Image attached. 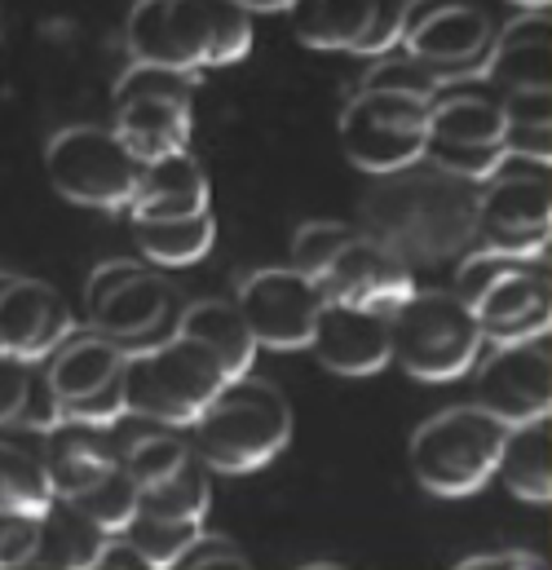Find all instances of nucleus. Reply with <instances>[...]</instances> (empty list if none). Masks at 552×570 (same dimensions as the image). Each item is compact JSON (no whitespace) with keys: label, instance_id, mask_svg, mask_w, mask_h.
<instances>
[{"label":"nucleus","instance_id":"nucleus-11","mask_svg":"<svg viewBox=\"0 0 552 570\" xmlns=\"http://www.w3.org/2000/svg\"><path fill=\"white\" fill-rule=\"evenodd\" d=\"M235 301L262 350H309L318 314L327 305L323 284L296 266H270L248 275Z\"/></svg>","mask_w":552,"mask_h":570},{"label":"nucleus","instance_id":"nucleus-19","mask_svg":"<svg viewBox=\"0 0 552 570\" xmlns=\"http://www.w3.org/2000/svg\"><path fill=\"white\" fill-rule=\"evenodd\" d=\"M172 305H177L172 287L138 266L125 284H116L102 301H93L85 309V318L98 332H107V336H116L125 345H141L164 327V318H172Z\"/></svg>","mask_w":552,"mask_h":570},{"label":"nucleus","instance_id":"nucleus-22","mask_svg":"<svg viewBox=\"0 0 552 570\" xmlns=\"http://www.w3.org/2000/svg\"><path fill=\"white\" fill-rule=\"evenodd\" d=\"M125 455H116L111 429L62 421L58 429L45 433V469H49L58 495H80L85 487H93Z\"/></svg>","mask_w":552,"mask_h":570},{"label":"nucleus","instance_id":"nucleus-17","mask_svg":"<svg viewBox=\"0 0 552 570\" xmlns=\"http://www.w3.org/2000/svg\"><path fill=\"white\" fill-rule=\"evenodd\" d=\"M71 332H76V318L53 287L13 275V284L0 296V350L4 354L36 363V358H49Z\"/></svg>","mask_w":552,"mask_h":570},{"label":"nucleus","instance_id":"nucleus-16","mask_svg":"<svg viewBox=\"0 0 552 570\" xmlns=\"http://www.w3.org/2000/svg\"><path fill=\"white\" fill-rule=\"evenodd\" d=\"M473 314L486 341H526L552 332V266L544 257H522L482 292Z\"/></svg>","mask_w":552,"mask_h":570},{"label":"nucleus","instance_id":"nucleus-46","mask_svg":"<svg viewBox=\"0 0 552 570\" xmlns=\"http://www.w3.org/2000/svg\"><path fill=\"white\" fill-rule=\"evenodd\" d=\"M239 4H248V9H266V13H275V9H292L296 0H239Z\"/></svg>","mask_w":552,"mask_h":570},{"label":"nucleus","instance_id":"nucleus-1","mask_svg":"<svg viewBox=\"0 0 552 570\" xmlns=\"http://www.w3.org/2000/svg\"><path fill=\"white\" fill-rule=\"evenodd\" d=\"M125 49L134 62H164L190 76L230 67L253 49V9L239 0H134Z\"/></svg>","mask_w":552,"mask_h":570},{"label":"nucleus","instance_id":"nucleus-40","mask_svg":"<svg viewBox=\"0 0 552 570\" xmlns=\"http://www.w3.org/2000/svg\"><path fill=\"white\" fill-rule=\"evenodd\" d=\"M36 363H40V358H36ZM36 363H27V358L0 350V425H18V412H22V403H27Z\"/></svg>","mask_w":552,"mask_h":570},{"label":"nucleus","instance_id":"nucleus-37","mask_svg":"<svg viewBox=\"0 0 552 570\" xmlns=\"http://www.w3.org/2000/svg\"><path fill=\"white\" fill-rule=\"evenodd\" d=\"M67 421V412H62V394L53 390V381H49V367H45V358L36 363V372H31V390H27V403H22V412H18V429H31V433H49V429H58Z\"/></svg>","mask_w":552,"mask_h":570},{"label":"nucleus","instance_id":"nucleus-7","mask_svg":"<svg viewBox=\"0 0 552 570\" xmlns=\"http://www.w3.org/2000/svg\"><path fill=\"white\" fill-rule=\"evenodd\" d=\"M477 230L486 248L544 257L552 248V155L509 150L482 181Z\"/></svg>","mask_w":552,"mask_h":570},{"label":"nucleus","instance_id":"nucleus-12","mask_svg":"<svg viewBox=\"0 0 552 570\" xmlns=\"http://www.w3.org/2000/svg\"><path fill=\"white\" fill-rule=\"evenodd\" d=\"M477 407L504 425L552 416V332L526 341H495L477 363Z\"/></svg>","mask_w":552,"mask_h":570},{"label":"nucleus","instance_id":"nucleus-25","mask_svg":"<svg viewBox=\"0 0 552 570\" xmlns=\"http://www.w3.org/2000/svg\"><path fill=\"white\" fill-rule=\"evenodd\" d=\"M495 478L526 504H552V416L509 425Z\"/></svg>","mask_w":552,"mask_h":570},{"label":"nucleus","instance_id":"nucleus-9","mask_svg":"<svg viewBox=\"0 0 552 570\" xmlns=\"http://www.w3.org/2000/svg\"><path fill=\"white\" fill-rule=\"evenodd\" d=\"M509 116L500 98H486L477 89H469L464 80H451L437 98H433V116H428V159L464 181H486L500 159L509 155Z\"/></svg>","mask_w":552,"mask_h":570},{"label":"nucleus","instance_id":"nucleus-34","mask_svg":"<svg viewBox=\"0 0 552 570\" xmlns=\"http://www.w3.org/2000/svg\"><path fill=\"white\" fill-rule=\"evenodd\" d=\"M354 235H358V230L345 226V222H305V226L292 235V266L318 279Z\"/></svg>","mask_w":552,"mask_h":570},{"label":"nucleus","instance_id":"nucleus-31","mask_svg":"<svg viewBox=\"0 0 552 570\" xmlns=\"http://www.w3.org/2000/svg\"><path fill=\"white\" fill-rule=\"evenodd\" d=\"M204 531V522H177V518H155V513H138L129 522V540L146 553L150 567H177V558L190 549V540Z\"/></svg>","mask_w":552,"mask_h":570},{"label":"nucleus","instance_id":"nucleus-48","mask_svg":"<svg viewBox=\"0 0 552 570\" xmlns=\"http://www.w3.org/2000/svg\"><path fill=\"white\" fill-rule=\"evenodd\" d=\"M13 284V275H4V271H0V296H4V287Z\"/></svg>","mask_w":552,"mask_h":570},{"label":"nucleus","instance_id":"nucleus-41","mask_svg":"<svg viewBox=\"0 0 552 570\" xmlns=\"http://www.w3.org/2000/svg\"><path fill=\"white\" fill-rule=\"evenodd\" d=\"M177 567H248V553H244L230 535L199 531V535L190 540V549L177 558Z\"/></svg>","mask_w":552,"mask_h":570},{"label":"nucleus","instance_id":"nucleus-10","mask_svg":"<svg viewBox=\"0 0 552 570\" xmlns=\"http://www.w3.org/2000/svg\"><path fill=\"white\" fill-rule=\"evenodd\" d=\"M495 36L500 31L482 9V0H407L398 45L451 85L486 71Z\"/></svg>","mask_w":552,"mask_h":570},{"label":"nucleus","instance_id":"nucleus-26","mask_svg":"<svg viewBox=\"0 0 552 570\" xmlns=\"http://www.w3.org/2000/svg\"><path fill=\"white\" fill-rule=\"evenodd\" d=\"M129 222L141 257H150L155 266H195L213 253L217 239V222L208 208L190 217H129Z\"/></svg>","mask_w":552,"mask_h":570},{"label":"nucleus","instance_id":"nucleus-30","mask_svg":"<svg viewBox=\"0 0 552 570\" xmlns=\"http://www.w3.org/2000/svg\"><path fill=\"white\" fill-rule=\"evenodd\" d=\"M58 500L53 478L45 469V455H31L13 442H0V509L22 513H49Z\"/></svg>","mask_w":552,"mask_h":570},{"label":"nucleus","instance_id":"nucleus-28","mask_svg":"<svg viewBox=\"0 0 552 570\" xmlns=\"http://www.w3.org/2000/svg\"><path fill=\"white\" fill-rule=\"evenodd\" d=\"M208 464L199 455H190L172 478L141 487V513L155 518H177V522H204L208 504H213V482H208Z\"/></svg>","mask_w":552,"mask_h":570},{"label":"nucleus","instance_id":"nucleus-47","mask_svg":"<svg viewBox=\"0 0 552 570\" xmlns=\"http://www.w3.org/2000/svg\"><path fill=\"white\" fill-rule=\"evenodd\" d=\"M509 4H518V9H552V0H509Z\"/></svg>","mask_w":552,"mask_h":570},{"label":"nucleus","instance_id":"nucleus-5","mask_svg":"<svg viewBox=\"0 0 552 570\" xmlns=\"http://www.w3.org/2000/svg\"><path fill=\"white\" fill-rule=\"evenodd\" d=\"M504 433L509 425L477 403L446 407L412 433V446H407L412 478L428 495H442V500L477 495L500 469Z\"/></svg>","mask_w":552,"mask_h":570},{"label":"nucleus","instance_id":"nucleus-20","mask_svg":"<svg viewBox=\"0 0 552 570\" xmlns=\"http://www.w3.org/2000/svg\"><path fill=\"white\" fill-rule=\"evenodd\" d=\"M208 199H213V186L199 159L190 150H172L164 159L141 164L129 217H190V213H204Z\"/></svg>","mask_w":552,"mask_h":570},{"label":"nucleus","instance_id":"nucleus-21","mask_svg":"<svg viewBox=\"0 0 552 570\" xmlns=\"http://www.w3.org/2000/svg\"><path fill=\"white\" fill-rule=\"evenodd\" d=\"M125 363H129L125 341H116V336H107V332H98V327L85 332V336L71 332V336L45 358L49 381H53V390L62 394V403L116 385V381L125 376Z\"/></svg>","mask_w":552,"mask_h":570},{"label":"nucleus","instance_id":"nucleus-33","mask_svg":"<svg viewBox=\"0 0 552 570\" xmlns=\"http://www.w3.org/2000/svg\"><path fill=\"white\" fill-rule=\"evenodd\" d=\"M190 455H195V446H186L177 433H141L138 442L125 451V464L141 487H155V482L172 478Z\"/></svg>","mask_w":552,"mask_h":570},{"label":"nucleus","instance_id":"nucleus-2","mask_svg":"<svg viewBox=\"0 0 552 570\" xmlns=\"http://www.w3.org/2000/svg\"><path fill=\"white\" fill-rule=\"evenodd\" d=\"M292 442V407L270 381L235 376L190 425V446L213 473L266 469Z\"/></svg>","mask_w":552,"mask_h":570},{"label":"nucleus","instance_id":"nucleus-18","mask_svg":"<svg viewBox=\"0 0 552 570\" xmlns=\"http://www.w3.org/2000/svg\"><path fill=\"white\" fill-rule=\"evenodd\" d=\"M504 94L513 89H552V13L522 9L509 27H500L495 49L482 71Z\"/></svg>","mask_w":552,"mask_h":570},{"label":"nucleus","instance_id":"nucleus-14","mask_svg":"<svg viewBox=\"0 0 552 570\" xmlns=\"http://www.w3.org/2000/svg\"><path fill=\"white\" fill-rule=\"evenodd\" d=\"M314 358L336 376H376L385 363H394V332L385 309L327 301L309 341Z\"/></svg>","mask_w":552,"mask_h":570},{"label":"nucleus","instance_id":"nucleus-27","mask_svg":"<svg viewBox=\"0 0 552 570\" xmlns=\"http://www.w3.org/2000/svg\"><path fill=\"white\" fill-rule=\"evenodd\" d=\"M62 500H71L102 535H120V531H129V522L141 513V482L129 473V464L120 460L93 487H85L80 495H62Z\"/></svg>","mask_w":552,"mask_h":570},{"label":"nucleus","instance_id":"nucleus-15","mask_svg":"<svg viewBox=\"0 0 552 570\" xmlns=\"http://www.w3.org/2000/svg\"><path fill=\"white\" fill-rule=\"evenodd\" d=\"M318 284H323L327 301H349V305H367V309L390 314L394 305H403L415 292V275L394 248H385L367 235H354L336 253V262L318 275Z\"/></svg>","mask_w":552,"mask_h":570},{"label":"nucleus","instance_id":"nucleus-35","mask_svg":"<svg viewBox=\"0 0 552 570\" xmlns=\"http://www.w3.org/2000/svg\"><path fill=\"white\" fill-rule=\"evenodd\" d=\"M45 544V513L0 509V567H36Z\"/></svg>","mask_w":552,"mask_h":570},{"label":"nucleus","instance_id":"nucleus-38","mask_svg":"<svg viewBox=\"0 0 552 570\" xmlns=\"http://www.w3.org/2000/svg\"><path fill=\"white\" fill-rule=\"evenodd\" d=\"M522 257H513V253H500V248H477L460 271H455V292L469 301V305H477L482 301V292L495 284L500 275H509L513 266H518Z\"/></svg>","mask_w":552,"mask_h":570},{"label":"nucleus","instance_id":"nucleus-39","mask_svg":"<svg viewBox=\"0 0 552 570\" xmlns=\"http://www.w3.org/2000/svg\"><path fill=\"white\" fill-rule=\"evenodd\" d=\"M62 412H67V421H80V425H98V429L120 425V416L129 412L125 385L116 381V385H107V390H93V394H85V399H71V403H62Z\"/></svg>","mask_w":552,"mask_h":570},{"label":"nucleus","instance_id":"nucleus-23","mask_svg":"<svg viewBox=\"0 0 552 570\" xmlns=\"http://www.w3.org/2000/svg\"><path fill=\"white\" fill-rule=\"evenodd\" d=\"M195 102L186 98H129L116 102V134L138 155L141 164L164 159L172 150H186L195 129Z\"/></svg>","mask_w":552,"mask_h":570},{"label":"nucleus","instance_id":"nucleus-43","mask_svg":"<svg viewBox=\"0 0 552 570\" xmlns=\"http://www.w3.org/2000/svg\"><path fill=\"white\" fill-rule=\"evenodd\" d=\"M93 567H102V570H120V567H129V570H155L150 562H146V553H141L138 544L120 531V535H107L102 540V549H98V558H93Z\"/></svg>","mask_w":552,"mask_h":570},{"label":"nucleus","instance_id":"nucleus-3","mask_svg":"<svg viewBox=\"0 0 552 570\" xmlns=\"http://www.w3.org/2000/svg\"><path fill=\"white\" fill-rule=\"evenodd\" d=\"M226 381L230 372L221 367V358L181 332H172L168 341L129 350V363L120 376L129 416L168 429L195 425Z\"/></svg>","mask_w":552,"mask_h":570},{"label":"nucleus","instance_id":"nucleus-44","mask_svg":"<svg viewBox=\"0 0 552 570\" xmlns=\"http://www.w3.org/2000/svg\"><path fill=\"white\" fill-rule=\"evenodd\" d=\"M491 570V567H522V570H535L544 567V558L540 553H526V549H504V553H473V558H464L460 570Z\"/></svg>","mask_w":552,"mask_h":570},{"label":"nucleus","instance_id":"nucleus-6","mask_svg":"<svg viewBox=\"0 0 552 570\" xmlns=\"http://www.w3.org/2000/svg\"><path fill=\"white\" fill-rule=\"evenodd\" d=\"M428 116H433V98L363 85L341 111V125H336L341 150L354 168L372 177L403 173L428 150Z\"/></svg>","mask_w":552,"mask_h":570},{"label":"nucleus","instance_id":"nucleus-32","mask_svg":"<svg viewBox=\"0 0 552 570\" xmlns=\"http://www.w3.org/2000/svg\"><path fill=\"white\" fill-rule=\"evenodd\" d=\"M195 85H199V76H190V71L129 58V71L111 89V102H129V98H186V102H195Z\"/></svg>","mask_w":552,"mask_h":570},{"label":"nucleus","instance_id":"nucleus-24","mask_svg":"<svg viewBox=\"0 0 552 570\" xmlns=\"http://www.w3.org/2000/svg\"><path fill=\"white\" fill-rule=\"evenodd\" d=\"M172 332L208 345L221 358V367L230 372V381L235 376H248V367H253V358L262 350L257 336H253V327H248V318H244V309H239V301H217V296L195 301V305H186L177 314V327Z\"/></svg>","mask_w":552,"mask_h":570},{"label":"nucleus","instance_id":"nucleus-36","mask_svg":"<svg viewBox=\"0 0 552 570\" xmlns=\"http://www.w3.org/2000/svg\"><path fill=\"white\" fill-rule=\"evenodd\" d=\"M363 85H381V89H407V94H420V98H437L442 89H446V80L428 67V62H420V58H390V62H381V67H372L367 71V80Z\"/></svg>","mask_w":552,"mask_h":570},{"label":"nucleus","instance_id":"nucleus-29","mask_svg":"<svg viewBox=\"0 0 552 570\" xmlns=\"http://www.w3.org/2000/svg\"><path fill=\"white\" fill-rule=\"evenodd\" d=\"M102 531L71 504V500H53V509L45 513V544L36 562H58V567H93L98 549H102Z\"/></svg>","mask_w":552,"mask_h":570},{"label":"nucleus","instance_id":"nucleus-45","mask_svg":"<svg viewBox=\"0 0 552 570\" xmlns=\"http://www.w3.org/2000/svg\"><path fill=\"white\" fill-rule=\"evenodd\" d=\"M504 142H509V150H522V155H552V129H522V125H509Z\"/></svg>","mask_w":552,"mask_h":570},{"label":"nucleus","instance_id":"nucleus-42","mask_svg":"<svg viewBox=\"0 0 552 570\" xmlns=\"http://www.w3.org/2000/svg\"><path fill=\"white\" fill-rule=\"evenodd\" d=\"M509 125L522 129H552V89H513L500 98Z\"/></svg>","mask_w":552,"mask_h":570},{"label":"nucleus","instance_id":"nucleus-4","mask_svg":"<svg viewBox=\"0 0 552 570\" xmlns=\"http://www.w3.org/2000/svg\"><path fill=\"white\" fill-rule=\"evenodd\" d=\"M394 363L415 381H455L482 358V323L455 287H415L390 309Z\"/></svg>","mask_w":552,"mask_h":570},{"label":"nucleus","instance_id":"nucleus-8","mask_svg":"<svg viewBox=\"0 0 552 570\" xmlns=\"http://www.w3.org/2000/svg\"><path fill=\"white\" fill-rule=\"evenodd\" d=\"M45 173L53 190L71 204L102 208V213H129L141 159L125 146L116 129L71 125V129H58L45 146Z\"/></svg>","mask_w":552,"mask_h":570},{"label":"nucleus","instance_id":"nucleus-13","mask_svg":"<svg viewBox=\"0 0 552 570\" xmlns=\"http://www.w3.org/2000/svg\"><path fill=\"white\" fill-rule=\"evenodd\" d=\"M407 0H296L292 31L309 49L381 58L403 40Z\"/></svg>","mask_w":552,"mask_h":570}]
</instances>
